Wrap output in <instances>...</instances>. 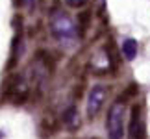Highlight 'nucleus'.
Wrapping results in <instances>:
<instances>
[{"label": "nucleus", "mask_w": 150, "mask_h": 139, "mask_svg": "<svg viewBox=\"0 0 150 139\" xmlns=\"http://www.w3.org/2000/svg\"><path fill=\"white\" fill-rule=\"evenodd\" d=\"M122 54L128 61H132L137 56V41L135 39H126L122 43Z\"/></svg>", "instance_id": "5"}, {"label": "nucleus", "mask_w": 150, "mask_h": 139, "mask_svg": "<svg viewBox=\"0 0 150 139\" xmlns=\"http://www.w3.org/2000/svg\"><path fill=\"white\" fill-rule=\"evenodd\" d=\"M106 96H108V89L104 85H93L91 87L89 95H87V115H89V119L98 115L104 102H106Z\"/></svg>", "instance_id": "3"}, {"label": "nucleus", "mask_w": 150, "mask_h": 139, "mask_svg": "<svg viewBox=\"0 0 150 139\" xmlns=\"http://www.w3.org/2000/svg\"><path fill=\"white\" fill-rule=\"evenodd\" d=\"M124 115H126L124 102H120V100L113 102L108 111V121H106L109 139H122L124 137Z\"/></svg>", "instance_id": "2"}, {"label": "nucleus", "mask_w": 150, "mask_h": 139, "mask_svg": "<svg viewBox=\"0 0 150 139\" xmlns=\"http://www.w3.org/2000/svg\"><path fill=\"white\" fill-rule=\"evenodd\" d=\"M63 121H65V124H67V128H71V130H74V128H78L80 126V117H78V111H76V108L74 106H71L65 111V115H63Z\"/></svg>", "instance_id": "4"}, {"label": "nucleus", "mask_w": 150, "mask_h": 139, "mask_svg": "<svg viewBox=\"0 0 150 139\" xmlns=\"http://www.w3.org/2000/svg\"><path fill=\"white\" fill-rule=\"evenodd\" d=\"M85 2H87V0H65V4L71 6V8H82Z\"/></svg>", "instance_id": "6"}, {"label": "nucleus", "mask_w": 150, "mask_h": 139, "mask_svg": "<svg viewBox=\"0 0 150 139\" xmlns=\"http://www.w3.org/2000/svg\"><path fill=\"white\" fill-rule=\"evenodd\" d=\"M17 4H19V6H24L26 9H32V8H33V4H35V0H19Z\"/></svg>", "instance_id": "7"}, {"label": "nucleus", "mask_w": 150, "mask_h": 139, "mask_svg": "<svg viewBox=\"0 0 150 139\" xmlns=\"http://www.w3.org/2000/svg\"><path fill=\"white\" fill-rule=\"evenodd\" d=\"M48 24H50V33L54 35V39L57 43H61L63 46H72L76 43L78 28L67 11H63V9L52 11Z\"/></svg>", "instance_id": "1"}]
</instances>
